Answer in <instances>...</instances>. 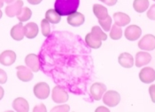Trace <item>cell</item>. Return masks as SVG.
<instances>
[{
  "instance_id": "13",
  "label": "cell",
  "mask_w": 155,
  "mask_h": 112,
  "mask_svg": "<svg viewBox=\"0 0 155 112\" xmlns=\"http://www.w3.org/2000/svg\"><path fill=\"white\" fill-rule=\"evenodd\" d=\"M84 20H85V17L84 14L78 12H75L68 15L67 19L68 23L72 26H80L84 24Z\"/></svg>"
},
{
  "instance_id": "24",
  "label": "cell",
  "mask_w": 155,
  "mask_h": 112,
  "mask_svg": "<svg viewBox=\"0 0 155 112\" xmlns=\"http://www.w3.org/2000/svg\"><path fill=\"white\" fill-rule=\"evenodd\" d=\"M31 16H32V11L28 7H22L21 11L17 15V18L21 22H25L28 21L31 18Z\"/></svg>"
},
{
  "instance_id": "25",
  "label": "cell",
  "mask_w": 155,
  "mask_h": 112,
  "mask_svg": "<svg viewBox=\"0 0 155 112\" xmlns=\"http://www.w3.org/2000/svg\"><path fill=\"white\" fill-rule=\"evenodd\" d=\"M91 33L92 36H94L96 38H97V39L100 40V41H106V40L107 39V34L104 33L103 30H102L99 26H94L91 28Z\"/></svg>"
},
{
  "instance_id": "7",
  "label": "cell",
  "mask_w": 155,
  "mask_h": 112,
  "mask_svg": "<svg viewBox=\"0 0 155 112\" xmlns=\"http://www.w3.org/2000/svg\"><path fill=\"white\" fill-rule=\"evenodd\" d=\"M22 7H23V1L22 0H15L13 3L8 5L5 7V14L10 18L17 16L21 11Z\"/></svg>"
},
{
  "instance_id": "19",
  "label": "cell",
  "mask_w": 155,
  "mask_h": 112,
  "mask_svg": "<svg viewBox=\"0 0 155 112\" xmlns=\"http://www.w3.org/2000/svg\"><path fill=\"white\" fill-rule=\"evenodd\" d=\"M11 36L15 41H21L24 38V29L22 23H19L17 25L13 26L11 29Z\"/></svg>"
},
{
  "instance_id": "4",
  "label": "cell",
  "mask_w": 155,
  "mask_h": 112,
  "mask_svg": "<svg viewBox=\"0 0 155 112\" xmlns=\"http://www.w3.org/2000/svg\"><path fill=\"white\" fill-rule=\"evenodd\" d=\"M51 98L56 103H64L68 101V94L67 93V91H65L64 88L60 86H56L53 87Z\"/></svg>"
},
{
  "instance_id": "2",
  "label": "cell",
  "mask_w": 155,
  "mask_h": 112,
  "mask_svg": "<svg viewBox=\"0 0 155 112\" xmlns=\"http://www.w3.org/2000/svg\"><path fill=\"white\" fill-rule=\"evenodd\" d=\"M102 98H103V102L105 105H107L108 107H115L119 104L120 101V95L118 92L110 90V91H106Z\"/></svg>"
},
{
  "instance_id": "8",
  "label": "cell",
  "mask_w": 155,
  "mask_h": 112,
  "mask_svg": "<svg viewBox=\"0 0 155 112\" xmlns=\"http://www.w3.org/2000/svg\"><path fill=\"white\" fill-rule=\"evenodd\" d=\"M142 35V30L141 28L137 25H131L129 26L124 32V36L127 40L129 41H137V39H139V37Z\"/></svg>"
},
{
  "instance_id": "29",
  "label": "cell",
  "mask_w": 155,
  "mask_h": 112,
  "mask_svg": "<svg viewBox=\"0 0 155 112\" xmlns=\"http://www.w3.org/2000/svg\"><path fill=\"white\" fill-rule=\"evenodd\" d=\"M70 110V107L68 105H60V106H57V107H54L52 110H51V112L57 111V112H68Z\"/></svg>"
},
{
  "instance_id": "14",
  "label": "cell",
  "mask_w": 155,
  "mask_h": 112,
  "mask_svg": "<svg viewBox=\"0 0 155 112\" xmlns=\"http://www.w3.org/2000/svg\"><path fill=\"white\" fill-rule=\"evenodd\" d=\"M24 36L28 39H34L36 37L39 32L38 26L35 22H29L23 26Z\"/></svg>"
},
{
  "instance_id": "11",
  "label": "cell",
  "mask_w": 155,
  "mask_h": 112,
  "mask_svg": "<svg viewBox=\"0 0 155 112\" xmlns=\"http://www.w3.org/2000/svg\"><path fill=\"white\" fill-rule=\"evenodd\" d=\"M16 60V53L12 50H5L0 54V64L5 66H10Z\"/></svg>"
},
{
  "instance_id": "5",
  "label": "cell",
  "mask_w": 155,
  "mask_h": 112,
  "mask_svg": "<svg viewBox=\"0 0 155 112\" xmlns=\"http://www.w3.org/2000/svg\"><path fill=\"white\" fill-rule=\"evenodd\" d=\"M138 47L142 50L151 51L155 49V36L153 35H145L138 42Z\"/></svg>"
},
{
  "instance_id": "31",
  "label": "cell",
  "mask_w": 155,
  "mask_h": 112,
  "mask_svg": "<svg viewBox=\"0 0 155 112\" xmlns=\"http://www.w3.org/2000/svg\"><path fill=\"white\" fill-rule=\"evenodd\" d=\"M7 81V74L6 73L0 69V84H5Z\"/></svg>"
},
{
  "instance_id": "15",
  "label": "cell",
  "mask_w": 155,
  "mask_h": 112,
  "mask_svg": "<svg viewBox=\"0 0 155 112\" xmlns=\"http://www.w3.org/2000/svg\"><path fill=\"white\" fill-rule=\"evenodd\" d=\"M152 60V56L144 51L137 52L136 55V62L135 64L137 67H142L143 65L148 64Z\"/></svg>"
},
{
  "instance_id": "32",
  "label": "cell",
  "mask_w": 155,
  "mask_h": 112,
  "mask_svg": "<svg viewBox=\"0 0 155 112\" xmlns=\"http://www.w3.org/2000/svg\"><path fill=\"white\" fill-rule=\"evenodd\" d=\"M33 111L34 112H46V108L45 106V104H39V105H36V107L33 109Z\"/></svg>"
},
{
  "instance_id": "28",
  "label": "cell",
  "mask_w": 155,
  "mask_h": 112,
  "mask_svg": "<svg viewBox=\"0 0 155 112\" xmlns=\"http://www.w3.org/2000/svg\"><path fill=\"white\" fill-rule=\"evenodd\" d=\"M41 29H42V34L44 36L48 37L51 34V26H50V22L46 19H44L41 21Z\"/></svg>"
},
{
  "instance_id": "18",
  "label": "cell",
  "mask_w": 155,
  "mask_h": 112,
  "mask_svg": "<svg viewBox=\"0 0 155 112\" xmlns=\"http://www.w3.org/2000/svg\"><path fill=\"white\" fill-rule=\"evenodd\" d=\"M114 20L119 26H125L130 22V18L128 14L124 13H115L114 14Z\"/></svg>"
},
{
  "instance_id": "38",
  "label": "cell",
  "mask_w": 155,
  "mask_h": 112,
  "mask_svg": "<svg viewBox=\"0 0 155 112\" xmlns=\"http://www.w3.org/2000/svg\"><path fill=\"white\" fill-rule=\"evenodd\" d=\"M15 0H4V2L5 3H6V4H8V5H10V4H12V3H13Z\"/></svg>"
},
{
  "instance_id": "17",
  "label": "cell",
  "mask_w": 155,
  "mask_h": 112,
  "mask_svg": "<svg viewBox=\"0 0 155 112\" xmlns=\"http://www.w3.org/2000/svg\"><path fill=\"white\" fill-rule=\"evenodd\" d=\"M118 62L124 68H131L134 65V58L130 53H121L118 58Z\"/></svg>"
},
{
  "instance_id": "23",
  "label": "cell",
  "mask_w": 155,
  "mask_h": 112,
  "mask_svg": "<svg viewBox=\"0 0 155 112\" xmlns=\"http://www.w3.org/2000/svg\"><path fill=\"white\" fill-rule=\"evenodd\" d=\"M133 7L137 13H142L148 9L149 1L148 0H134Z\"/></svg>"
},
{
  "instance_id": "34",
  "label": "cell",
  "mask_w": 155,
  "mask_h": 112,
  "mask_svg": "<svg viewBox=\"0 0 155 112\" xmlns=\"http://www.w3.org/2000/svg\"><path fill=\"white\" fill-rule=\"evenodd\" d=\"M100 1L106 4L108 6H113L117 3V0H100Z\"/></svg>"
},
{
  "instance_id": "35",
  "label": "cell",
  "mask_w": 155,
  "mask_h": 112,
  "mask_svg": "<svg viewBox=\"0 0 155 112\" xmlns=\"http://www.w3.org/2000/svg\"><path fill=\"white\" fill-rule=\"evenodd\" d=\"M42 1H43V0H28V2L30 5H39Z\"/></svg>"
},
{
  "instance_id": "40",
  "label": "cell",
  "mask_w": 155,
  "mask_h": 112,
  "mask_svg": "<svg viewBox=\"0 0 155 112\" xmlns=\"http://www.w3.org/2000/svg\"><path fill=\"white\" fill-rule=\"evenodd\" d=\"M2 16H3V13H2V11H1V9H0V19L2 18Z\"/></svg>"
},
{
  "instance_id": "3",
  "label": "cell",
  "mask_w": 155,
  "mask_h": 112,
  "mask_svg": "<svg viewBox=\"0 0 155 112\" xmlns=\"http://www.w3.org/2000/svg\"><path fill=\"white\" fill-rule=\"evenodd\" d=\"M34 95L36 98L45 100L50 95V87L45 82H39L34 87Z\"/></svg>"
},
{
  "instance_id": "10",
  "label": "cell",
  "mask_w": 155,
  "mask_h": 112,
  "mask_svg": "<svg viewBox=\"0 0 155 112\" xmlns=\"http://www.w3.org/2000/svg\"><path fill=\"white\" fill-rule=\"evenodd\" d=\"M17 70V77L20 80L23 82H28L33 79V73L32 71L24 65H19L16 67Z\"/></svg>"
},
{
  "instance_id": "16",
  "label": "cell",
  "mask_w": 155,
  "mask_h": 112,
  "mask_svg": "<svg viewBox=\"0 0 155 112\" xmlns=\"http://www.w3.org/2000/svg\"><path fill=\"white\" fill-rule=\"evenodd\" d=\"M12 108L17 112H28L29 110L28 102L22 97H18L13 101Z\"/></svg>"
},
{
  "instance_id": "41",
  "label": "cell",
  "mask_w": 155,
  "mask_h": 112,
  "mask_svg": "<svg viewBox=\"0 0 155 112\" xmlns=\"http://www.w3.org/2000/svg\"><path fill=\"white\" fill-rule=\"evenodd\" d=\"M153 1H154V2H155V0H153Z\"/></svg>"
},
{
  "instance_id": "6",
  "label": "cell",
  "mask_w": 155,
  "mask_h": 112,
  "mask_svg": "<svg viewBox=\"0 0 155 112\" xmlns=\"http://www.w3.org/2000/svg\"><path fill=\"white\" fill-rule=\"evenodd\" d=\"M90 91H91V95L92 98L96 101H99L102 98V96L104 95V94L106 93L107 87L103 83L96 82V83L91 85Z\"/></svg>"
},
{
  "instance_id": "27",
  "label": "cell",
  "mask_w": 155,
  "mask_h": 112,
  "mask_svg": "<svg viewBox=\"0 0 155 112\" xmlns=\"http://www.w3.org/2000/svg\"><path fill=\"white\" fill-rule=\"evenodd\" d=\"M98 23L100 26L106 31V32H108L110 31L111 29V26H112V18L108 15L107 17L104 20H98Z\"/></svg>"
},
{
  "instance_id": "39",
  "label": "cell",
  "mask_w": 155,
  "mask_h": 112,
  "mask_svg": "<svg viewBox=\"0 0 155 112\" xmlns=\"http://www.w3.org/2000/svg\"><path fill=\"white\" fill-rule=\"evenodd\" d=\"M4 6V0H0V8Z\"/></svg>"
},
{
  "instance_id": "12",
  "label": "cell",
  "mask_w": 155,
  "mask_h": 112,
  "mask_svg": "<svg viewBox=\"0 0 155 112\" xmlns=\"http://www.w3.org/2000/svg\"><path fill=\"white\" fill-rule=\"evenodd\" d=\"M26 65L34 73H37L40 70V63L39 58L36 54H28L25 58Z\"/></svg>"
},
{
  "instance_id": "9",
  "label": "cell",
  "mask_w": 155,
  "mask_h": 112,
  "mask_svg": "<svg viewBox=\"0 0 155 112\" xmlns=\"http://www.w3.org/2000/svg\"><path fill=\"white\" fill-rule=\"evenodd\" d=\"M139 79L144 84L153 83L155 80V71L152 67H144L139 73Z\"/></svg>"
},
{
  "instance_id": "1",
  "label": "cell",
  "mask_w": 155,
  "mask_h": 112,
  "mask_svg": "<svg viewBox=\"0 0 155 112\" xmlns=\"http://www.w3.org/2000/svg\"><path fill=\"white\" fill-rule=\"evenodd\" d=\"M79 4L80 0H56L54 9L60 16H68L77 11Z\"/></svg>"
},
{
  "instance_id": "30",
  "label": "cell",
  "mask_w": 155,
  "mask_h": 112,
  "mask_svg": "<svg viewBox=\"0 0 155 112\" xmlns=\"http://www.w3.org/2000/svg\"><path fill=\"white\" fill-rule=\"evenodd\" d=\"M147 17L148 19L152 20H155V5H153L150 9L147 12Z\"/></svg>"
},
{
  "instance_id": "22",
  "label": "cell",
  "mask_w": 155,
  "mask_h": 112,
  "mask_svg": "<svg viewBox=\"0 0 155 112\" xmlns=\"http://www.w3.org/2000/svg\"><path fill=\"white\" fill-rule=\"evenodd\" d=\"M45 19L51 24H58L61 20V16L55 11V9H49L45 13Z\"/></svg>"
},
{
  "instance_id": "37",
  "label": "cell",
  "mask_w": 155,
  "mask_h": 112,
  "mask_svg": "<svg viewBox=\"0 0 155 112\" xmlns=\"http://www.w3.org/2000/svg\"><path fill=\"white\" fill-rule=\"evenodd\" d=\"M4 95H5V91H4V88L0 86V101L2 100V98L4 97Z\"/></svg>"
},
{
  "instance_id": "26",
  "label": "cell",
  "mask_w": 155,
  "mask_h": 112,
  "mask_svg": "<svg viewBox=\"0 0 155 112\" xmlns=\"http://www.w3.org/2000/svg\"><path fill=\"white\" fill-rule=\"evenodd\" d=\"M121 36H122V30L120 26L114 24L110 29V37L113 40H119L121 38Z\"/></svg>"
},
{
  "instance_id": "36",
  "label": "cell",
  "mask_w": 155,
  "mask_h": 112,
  "mask_svg": "<svg viewBox=\"0 0 155 112\" xmlns=\"http://www.w3.org/2000/svg\"><path fill=\"white\" fill-rule=\"evenodd\" d=\"M99 111H106V112H109V110H108L107 108H106V107H98L97 110H96V112H99Z\"/></svg>"
},
{
  "instance_id": "33",
  "label": "cell",
  "mask_w": 155,
  "mask_h": 112,
  "mask_svg": "<svg viewBox=\"0 0 155 112\" xmlns=\"http://www.w3.org/2000/svg\"><path fill=\"white\" fill-rule=\"evenodd\" d=\"M149 94L151 96L152 101L155 103V85H152L149 87Z\"/></svg>"
},
{
  "instance_id": "20",
  "label": "cell",
  "mask_w": 155,
  "mask_h": 112,
  "mask_svg": "<svg viewBox=\"0 0 155 112\" xmlns=\"http://www.w3.org/2000/svg\"><path fill=\"white\" fill-rule=\"evenodd\" d=\"M93 13L96 17L97 18V20H104L108 16V12L107 7H105L104 5L95 4L93 5Z\"/></svg>"
},
{
  "instance_id": "21",
  "label": "cell",
  "mask_w": 155,
  "mask_h": 112,
  "mask_svg": "<svg viewBox=\"0 0 155 112\" xmlns=\"http://www.w3.org/2000/svg\"><path fill=\"white\" fill-rule=\"evenodd\" d=\"M85 42H86L87 45L90 48H91V49H98L102 45V41L98 40L94 36H92L91 33H89V34L86 35V36H85Z\"/></svg>"
}]
</instances>
